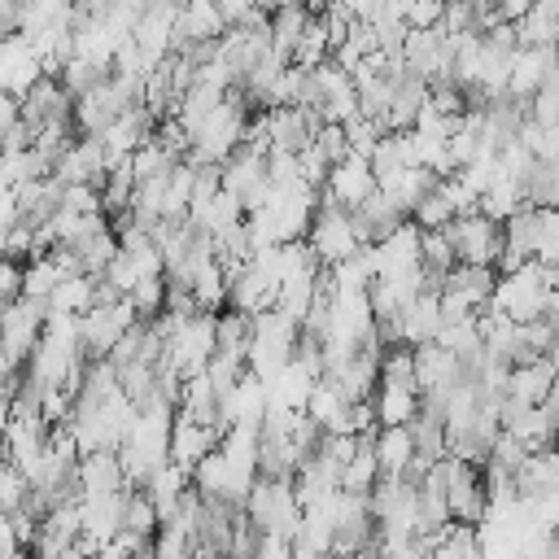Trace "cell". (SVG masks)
<instances>
[{
	"label": "cell",
	"mask_w": 559,
	"mask_h": 559,
	"mask_svg": "<svg viewBox=\"0 0 559 559\" xmlns=\"http://www.w3.org/2000/svg\"><path fill=\"white\" fill-rule=\"evenodd\" d=\"M249 96L240 87H231L192 131V148L188 162L192 166H223L240 144H245V127H249Z\"/></svg>",
	"instance_id": "cell-1"
},
{
	"label": "cell",
	"mask_w": 559,
	"mask_h": 559,
	"mask_svg": "<svg viewBox=\"0 0 559 559\" xmlns=\"http://www.w3.org/2000/svg\"><path fill=\"white\" fill-rule=\"evenodd\" d=\"M555 280H559V266H546L537 258H528L524 266L498 275L493 284V310L511 314L515 323H528V319H542L550 314V293H555Z\"/></svg>",
	"instance_id": "cell-2"
},
{
	"label": "cell",
	"mask_w": 559,
	"mask_h": 559,
	"mask_svg": "<svg viewBox=\"0 0 559 559\" xmlns=\"http://www.w3.org/2000/svg\"><path fill=\"white\" fill-rule=\"evenodd\" d=\"M297 341H301V323L293 314H284L280 306L253 314V328H249V349H245V367L262 380H271L284 362H293L297 354Z\"/></svg>",
	"instance_id": "cell-3"
},
{
	"label": "cell",
	"mask_w": 559,
	"mask_h": 559,
	"mask_svg": "<svg viewBox=\"0 0 559 559\" xmlns=\"http://www.w3.org/2000/svg\"><path fill=\"white\" fill-rule=\"evenodd\" d=\"M245 515L258 524V533H271V537H297L301 528V515L306 507L297 502V489L293 480H275V476H258L249 498H245Z\"/></svg>",
	"instance_id": "cell-4"
},
{
	"label": "cell",
	"mask_w": 559,
	"mask_h": 559,
	"mask_svg": "<svg viewBox=\"0 0 559 559\" xmlns=\"http://www.w3.org/2000/svg\"><path fill=\"white\" fill-rule=\"evenodd\" d=\"M306 245L314 249V258L323 266H336L349 253H358V245H367V240H362V231L354 223V210H341L332 201H319V210L310 218V231H306Z\"/></svg>",
	"instance_id": "cell-5"
},
{
	"label": "cell",
	"mask_w": 559,
	"mask_h": 559,
	"mask_svg": "<svg viewBox=\"0 0 559 559\" xmlns=\"http://www.w3.org/2000/svg\"><path fill=\"white\" fill-rule=\"evenodd\" d=\"M135 323H144V319H140V310L131 306V297H114V301L92 306L87 314H79L83 354H87V358H109L114 345H118Z\"/></svg>",
	"instance_id": "cell-6"
},
{
	"label": "cell",
	"mask_w": 559,
	"mask_h": 559,
	"mask_svg": "<svg viewBox=\"0 0 559 559\" xmlns=\"http://www.w3.org/2000/svg\"><path fill=\"white\" fill-rule=\"evenodd\" d=\"M144 96H140V87H131V83H122L118 74H109V79H100L96 87H87L83 96H74V131L79 135H100L122 109H131V105H140Z\"/></svg>",
	"instance_id": "cell-7"
},
{
	"label": "cell",
	"mask_w": 559,
	"mask_h": 559,
	"mask_svg": "<svg viewBox=\"0 0 559 559\" xmlns=\"http://www.w3.org/2000/svg\"><path fill=\"white\" fill-rule=\"evenodd\" d=\"M445 502H450V520L459 524H480L489 511V493H485V472L459 454H445Z\"/></svg>",
	"instance_id": "cell-8"
},
{
	"label": "cell",
	"mask_w": 559,
	"mask_h": 559,
	"mask_svg": "<svg viewBox=\"0 0 559 559\" xmlns=\"http://www.w3.org/2000/svg\"><path fill=\"white\" fill-rule=\"evenodd\" d=\"M450 245H454V258L459 262H476V266H498V253H502V223L472 210V214H459L450 227Z\"/></svg>",
	"instance_id": "cell-9"
},
{
	"label": "cell",
	"mask_w": 559,
	"mask_h": 559,
	"mask_svg": "<svg viewBox=\"0 0 559 559\" xmlns=\"http://www.w3.org/2000/svg\"><path fill=\"white\" fill-rule=\"evenodd\" d=\"M44 323H48V306L39 297H17V301L4 306V314H0V341L13 354L17 367H26L31 349L44 336Z\"/></svg>",
	"instance_id": "cell-10"
},
{
	"label": "cell",
	"mask_w": 559,
	"mask_h": 559,
	"mask_svg": "<svg viewBox=\"0 0 559 559\" xmlns=\"http://www.w3.org/2000/svg\"><path fill=\"white\" fill-rule=\"evenodd\" d=\"M371 192H376V170H371V162H367L362 153H349V157H341V162L328 170V179H323V188H319V201H332V205H341V210H358Z\"/></svg>",
	"instance_id": "cell-11"
},
{
	"label": "cell",
	"mask_w": 559,
	"mask_h": 559,
	"mask_svg": "<svg viewBox=\"0 0 559 559\" xmlns=\"http://www.w3.org/2000/svg\"><path fill=\"white\" fill-rule=\"evenodd\" d=\"M44 74H48V70H44L39 52L31 48V39H26L22 31L0 35V92H9V96L22 100Z\"/></svg>",
	"instance_id": "cell-12"
},
{
	"label": "cell",
	"mask_w": 559,
	"mask_h": 559,
	"mask_svg": "<svg viewBox=\"0 0 559 559\" xmlns=\"http://www.w3.org/2000/svg\"><path fill=\"white\" fill-rule=\"evenodd\" d=\"M559 70V48H537V44H520L511 52V70H507V96L528 105L533 92Z\"/></svg>",
	"instance_id": "cell-13"
},
{
	"label": "cell",
	"mask_w": 559,
	"mask_h": 559,
	"mask_svg": "<svg viewBox=\"0 0 559 559\" xmlns=\"http://www.w3.org/2000/svg\"><path fill=\"white\" fill-rule=\"evenodd\" d=\"M227 31V17L214 0H179V17H175V52H192L205 44H218Z\"/></svg>",
	"instance_id": "cell-14"
},
{
	"label": "cell",
	"mask_w": 559,
	"mask_h": 559,
	"mask_svg": "<svg viewBox=\"0 0 559 559\" xmlns=\"http://www.w3.org/2000/svg\"><path fill=\"white\" fill-rule=\"evenodd\" d=\"M131 489L118 450H87L74 463V493L79 498H105V493H122Z\"/></svg>",
	"instance_id": "cell-15"
},
{
	"label": "cell",
	"mask_w": 559,
	"mask_h": 559,
	"mask_svg": "<svg viewBox=\"0 0 559 559\" xmlns=\"http://www.w3.org/2000/svg\"><path fill=\"white\" fill-rule=\"evenodd\" d=\"M109 166H114V157H109V148L100 144V135H74V144L57 157L52 175H57L61 183H105Z\"/></svg>",
	"instance_id": "cell-16"
},
{
	"label": "cell",
	"mask_w": 559,
	"mask_h": 559,
	"mask_svg": "<svg viewBox=\"0 0 559 559\" xmlns=\"http://www.w3.org/2000/svg\"><path fill=\"white\" fill-rule=\"evenodd\" d=\"M419 223L415 218H402L389 236L376 240V275H406V271H419L424 266V253H419Z\"/></svg>",
	"instance_id": "cell-17"
},
{
	"label": "cell",
	"mask_w": 559,
	"mask_h": 559,
	"mask_svg": "<svg viewBox=\"0 0 559 559\" xmlns=\"http://www.w3.org/2000/svg\"><path fill=\"white\" fill-rule=\"evenodd\" d=\"M218 441H223V428H218V424H201V419L175 411V428H170V463H179L183 472H192Z\"/></svg>",
	"instance_id": "cell-18"
},
{
	"label": "cell",
	"mask_w": 559,
	"mask_h": 559,
	"mask_svg": "<svg viewBox=\"0 0 559 559\" xmlns=\"http://www.w3.org/2000/svg\"><path fill=\"white\" fill-rule=\"evenodd\" d=\"M153 131H157V114L140 100V105L122 109V114L100 131V144L109 148V157H114V162H122V157H131V153H135Z\"/></svg>",
	"instance_id": "cell-19"
},
{
	"label": "cell",
	"mask_w": 559,
	"mask_h": 559,
	"mask_svg": "<svg viewBox=\"0 0 559 559\" xmlns=\"http://www.w3.org/2000/svg\"><path fill=\"white\" fill-rule=\"evenodd\" d=\"M555 380H559V371H555L550 354H533V358H524V362H511L502 393L515 397V402H524V406H542V402L550 397Z\"/></svg>",
	"instance_id": "cell-20"
},
{
	"label": "cell",
	"mask_w": 559,
	"mask_h": 559,
	"mask_svg": "<svg viewBox=\"0 0 559 559\" xmlns=\"http://www.w3.org/2000/svg\"><path fill=\"white\" fill-rule=\"evenodd\" d=\"M52 118H74V96L66 92V83L57 74H44L26 96H22V122L44 127Z\"/></svg>",
	"instance_id": "cell-21"
},
{
	"label": "cell",
	"mask_w": 559,
	"mask_h": 559,
	"mask_svg": "<svg viewBox=\"0 0 559 559\" xmlns=\"http://www.w3.org/2000/svg\"><path fill=\"white\" fill-rule=\"evenodd\" d=\"M349 406L354 402L345 397V389L332 376H319L306 402V419H314L323 432H349Z\"/></svg>",
	"instance_id": "cell-22"
},
{
	"label": "cell",
	"mask_w": 559,
	"mask_h": 559,
	"mask_svg": "<svg viewBox=\"0 0 559 559\" xmlns=\"http://www.w3.org/2000/svg\"><path fill=\"white\" fill-rule=\"evenodd\" d=\"M376 459H380V476H406V472H411V463L419 459L411 424L376 428Z\"/></svg>",
	"instance_id": "cell-23"
},
{
	"label": "cell",
	"mask_w": 559,
	"mask_h": 559,
	"mask_svg": "<svg viewBox=\"0 0 559 559\" xmlns=\"http://www.w3.org/2000/svg\"><path fill=\"white\" fill-rule=\"evenodd\" d=\"M371 406H376L380 428H389V424H411V419L419 415L424 397H419V389H415V384L380 380V384H376V393H371Z\"/></svg>",
	"instance_id": "cell-24"
},
{
	"label": "cell",
	"mask_w": 559,
	"mask_h": 559,
	"mask_svg": "<svg viewBox=\"0 0 559 559\" xmlns=\"http://www.w3.org/2000/svg\"><path fill=\"white\" fill-rule=\"evenodd\" d=\"M424 100H428V79H419V74H411V70H406V74L397 79L393 96H389V109H384L389 131H411V127L419 122Z\"/></svg>",
	"instance_id": "cell-25"
},
{
	"label": "cell",
	"mask_w": 559,
	"mask_h": 559,
	"mask_svg": "<svg viewBox=\"0 0 559 559\" xmlns=\"http://www.w3.org/2000/svg\"><path fill=\"white\" fill-rule=\"evenodd\" d=\"M240 218H245V201H240L236 192H227V188H218L205 205H197V210L188 214V223H192L201 236H210V240L223 236L227 227H236Z\"/></svg>",
	"instance_id": "cell-26"
},
{
	"label": "cell",
	"mask_w": 559,
	"mask_h": 559,
	"mask_svg": "<svg viewBox=\"0 0 559 559\" xmlns=\"http://www.w3.org/2000/svg\"><path fill=\"white\" fill-rule=\"evenodd\" d=\"M437 188V175L428 170V166H402L397 175H389V179H380V192L411 218V210L419 205V197L424 192H432Z\"/></svg>",
	"instance_id": "cell-27"
},
{
	"label": "cell",
	"mask_w": 559,
	"mask_h": 559,
	"mask_svg": "<svg viewBox=\"0 0 559 559\" xmlns=\"http://www.w3.org/2000/svg\"><path fill=\"white\" fill-rule=\"evenodd\" d=\"M310 17H314L310 4H280V9H271V52L288 61L293 48H297V39L306 35Z\"/></svg>",
	"instance_id": "cell-28"
},
{
	"label": "cell",
	"mask_w": 559,
	"mask_h": 559,
	"mask_svg": "<svg viewBox=\"0 0 559 559\" xmlns=\"http://www.w3.org/2000/svg\"><path fill=\"white\" fill-rule=\"evenodd\" d=\"M380 485V459H376V432L358 437V450L349 454V463L341 467V489L349 493H371Z\"/></svg>",
	"instance_id": "cell-29"
},
{
	"label": "cell",
	"mask_w": 559,
	"mask_h": 559,
	"mask_svg": "<svg viewBox=\"0 0 559 559\" xmlns=\"http://www.w3.org/2000/svg\"><path fill=\"white\" fill-rule=\"evenodd\" d=\"M402 218H406V214H402V210H397L380 188H376V192L354 210V223H358V231H362V240H367V245H376L380 236H389Z\"/></svg>",
	"instance_id": "cell-30"
},
{
	"label": "cell",
	"mask_w": 559,
	"mask_h": 559,
	"mask_svg": "<svg viewBox=\"0 0 559 559\" xmlns=\"http://www.w3.org/2000/svg\"><path fill=\"white\" fill-rule=\"evenodd\" d=\"M528 205V197H524V183L520 179H511V175H502L498 170V179L480 192V214H489V218H498V223H507L515 210H524Z\"/></svg>",
	"instance_id": "cell-31"
},
{
	"label": "cell",
	"mask_w": 559,
	"mask_h": 559,
	"mask_svg": "<svg viewBox=\"0 0 559 559\" xmlns=\"http://www.w3.org/2000/svg\"><path fill=\"white\" fill-rule=\"evenodd\" d=\"M249 328H253V314H240V310H218V323H214V341L218 349L214 354H231V358H245L249 349Z\"/></svg>",
	"instance_id": "cell-32"
},
{
	"label": "cell",
	"mask_w": 559,
	"mask_h": 559,
	"mask_svg": "<svg viewBox=\"0 0 559 559\" xmlns=\"http://www.w3.org/2000/svg\"><path fill=\"white\" fill-rule=\"evenodd\" d=\"M122 528H127V533H140V537H148V542H153V533L162 528V511L153 507V498H148V489H144V485L127 489V507H122Z\"/></svg>",
	"instance_id": "cell-33"
},
{
	"label": "cell",
	"mask_w": 559,
	"mask_h": 559,
	"mask_svg": "<svg viewBox=\"0 0 559 559\" xmlns=\"http://www.w3.org/2000/svg\"><path fill=\"white\" fill-rule=\"evenodd\" d=\"M524 197L537 210H559V162H533L528 179H524Z\"/></svg>",
	"instance_id": "cell-34"
},
{
	"label": "cell",
	"mask_w": 559,
	"mask_h": 559,
	"mask_svg": "<svg viewBox=\"0 0 559 559\" xmlns=\"http://www.w3.org/2000/svg\"><path fill=\"white\" fill-rule=\"evenodd\" d=\"M175 162H183L179 153H170L162 140H157V131L131 153V170H135V183H144V179H157V175H166Z\"/></svg>",
	"instance_id": "cell-35"
},
{
	"label": "cell",
	"mask_w": 559,
	"mask_h": 559,
	"mask_svg": "<svg viewBox=\"0 0 559 559\" xmlns=\"http://www.w3.org/2000/svg\"><path fill=\"white\" fill-rule=\"evenodd\" d=\"M332 57V39H328V26H323V17L314 13L310 17V26H306V35L297 39V48H293V66H301V70H314V66H323Z\"/></svg>",
	"instance_id": "cell-36"
},
{
	"label": "cell",
	"mask_w": 559,
	"mask_h": 559,
	"mask_svg": "<svg viewBox=\"0 0 559 559\" xmlns=\"http://www.w3.org/2000/svg\"><path fill=\"white\" fill-rule=\"evenodd\" d=\"M419 253H424V271H428L432 280H445V275H450V266L459 262V258H454V245H450V231H445V227H432V231H424V236H419Z\"/></svg>",
	"instance_id": "cell-37"
},
{
	"label": "cell",
	"mask_w": 559,
	"mask_h": 559,
	"mask_svg": "<svg viewBox=\"0 0 559 559\" xmlns=\"http://www.w3.org/2000/svg\"><path fill=\"white\" fill-rule=\"evenodd\" d=\"M411 218L419 223V231H432V227H450L459 214H454L450 197H445L441 188H432V192H424V197H419V205L411 210Z\"/></svg>",
	"instance_id": "cell-38"
},
{
	"label": "cell",
	"mask_w": 559,
	"mask_h": 559,
	"mask_svg": "<svg viewBox=\"0 0 559 559\" xmlns=\"http://www.w3.org/2000/svg\"><path fill=\"white\" fill-rule=\"evenodd\" d=\"M533 258H537V262H546V266H559V210H537Z\"/></svg>",
	"instance_id": "cell-39"
},
{
	"label": "cell",
	"mask_w": 559,
	"mask_h": 559,
	"mask_svg": "<svg viewBox=\"0 0 559 559\" xmlns=\"http://www.w3.org/2000/svg\"><path fill=\"white\" fill-rule=\"evenodd\" d=\"M26 498H31V476L4 459L0 463V511H17V507H26Z\"/></svg>",
	"instance_id": "cell-40"
},
{
	"label": "cell",
	"mask_w": 559,
	"mask_h": 559,
	"mask_svg": "<svg viewBox=\"0 0 559 559\" xmlns=\"http://www.w3.org/2000/svg\"><path fill=\"white\" fill-rule=\"evenodd\" d=\"M131 306L140 310V319H157L166 310V275H153V280H140L131 293Z\"/></svg>",
	"instance_id": "cell-41"
},
{
	"label": "cell",
	"mask_w": 559,
	"mask_h": 559,
	"mask_svg": "<svg viewBox=\"0 0 559 559\" xmlns=\"http://www.w3.org/2000/svg\"><path fill=\"white\" fill-rule=\"evenodd\" d=\"M323 157H328V166H336L341 157H349V140H345V127L341 122H323L319 131H314V140H310Z\"/></svg>",
	"instance_id": "cell-42"
},
{
	"label": "cell",
	"mask_w": 559,
	"mask_h": 559,
	"mask_svg": "<svg viewBox=\"0 0 559 559\" xmlns=\"http://www.w3.org/2000/svg\"><path fill=\"white\" fill-rule=\"evenodd\" d=\"M445 17V0H406V26L411 31H432Z\"/></svg>",
	"instance_id": "cell-43"
},
{
	"label": "cell",
	"mask_w": 559,
	"mask_h": 559,
	"mask_svg": "<svg viewBox=\"0 0 559 559\" xmlns=\"http://www.w3.org/2000/svg\"><path fill=\"white\" fill-rule=\"evenodd\" d=\"M22 262H13V258H0V301L9 306V301H17L22 297Z\"/></svg>",
	"instance_id": "cell-44"
},
{
	"label": "cell",
	"mask_w": 559,
	"mask_h": 559,
	"mask_svg": "<svg viewBox=\"0 0 559 559\" xmlns=\"http://www.w3.org/2000/svg\"><path fill=\"white\" fill-rule=\"evenodd\" d=\"M253 559H293V542H288V537H271V533H262Z\"/></svg>",
	"instance_id": "cell-45"
},
{
	"label": "cell",
	"mask_w": 559,
	"mask_h": 559,
	"mask_svg": "<svg viewBox=\"0 0 559 559\" xmlns=\"http://www.w3.org/2000/svg\"><path fill=\"white\" fill-rule=\"evenodd\" d=\"M22 13H26V0H0V35L22 31Z\"/></svg>",
	"instance_id": "cell-46"
},
{
	"label": "cell",
	"mask_w": 559,
	"mask_h": 559,
	"mask_svg": "<svg viewBox=\"0 0 559 559\" xmlns=\"http://www.w3.org/2000/svg\"><path fill=\"white\" fill-rule=\"evenodd\" d=\"M218 9H223V17H227V26H236V22H245L253 9H262V0H214Z\"/></svg>",
	"instance_id": "cell-47"
},
{
	"label": "cell",
	"mask_w": 559,
	"mask_h": 559,
	"mask_svg": "<svg viewBox=\"0 0 559 559\" xmlns=\"http://www.w3.org/2000/svg\"><path fill=\"white\" fill-rule=\"evenodd\" d=\"M17 118H22V100H17V96H9V92H0V135H4Z\"/></svg>",
	"instance_id": "cell-48"
},
{
	"label": "cell",
	"mask_w": 559,
	"mask_h": 559,
	"mask_svg": "<svg viewBox=\"0 0 559 559\" xmlns=\"http://www.w3.org/2000/svg\"><path fill=\"white\" fill-rule=\"evenodd\" d=\"M332 4H336V9H345L349 17H358V22H367V17H371V13H376V9L384 4V0H332Z\"/></svg>",
	"instance_id": "cell-49"
},
{
	"label": "cell",
	"mask_w": 559,
	"mask_h": 559,
	"mask_svg": "<svg viewBox=\"0 0 559 559\" xmlns=\"http://www.w3.org/2000/svg\"><path fill=\"white\" fill-rule=\"evenodd\" d=\"M498 4V17H507V22H520L537 0H493Z\"/></svg>",
	"instance_id": "cell-50"
},
{
	"label": "cell",
	"mask_w": 559,
	"mask_h": 559,
	"mask_svg": "<svg viewBox=\"0 0 559 559\" xmlns=\"http://www.w3.org/2000/svg\"><path fill=\"white\" fill-rule=\"evenodd\" d=\"M537 9H542V13H550V17L559 22V0H537Z\"/></svg>",
	"instance_id": "cell-51"
},
{
	"label": "cell",
	"mask_w": 559,
	"mask_h": 559,
	"mask_svg": "<svg viewBox=\"0 0 559 559\" xmlns=\"http://www.w3.org/2000/svg\"><path fill=\"white\" fill-rule=\"evenodd\" d=\"M550 314H559V280H555V293H550Z\"/></svg>",
	"instance_id": "cell-52"
},
{
	"label": "cell",
	"mask_w": 559,
	"mask_h": 559,
	"mask_svg": "<svg viewBox=\"0 0 559 559\" xmlns=\"http://www.w3.org/2000/svg\"><path fill=\"white\" fill-rule=\"evenodd\" d=\"M306 4H310V9H314V13H323V9H328V4H332V0H306Z\"/></svg>",
	"instance_id": "cell-53"
},
{
	"label": "cell",
	"mask_w": 559,
	"mask_h": 559,
	"mask_svg": "<svg viewBox=\"0 0 559 559\" xmlns=\"http://www.w3.org/2000/svg\"><path fill=\"white\" fill-rule=\"evenodd\" d=\"M550 406H559V380H555V389H550V397H546Z\"/></svg>",
	"instance_id": "cell-54"
},
{
	"label": "cell",
	"mask_w": 559,
	"mask_h": 559,
	"mask_svg": "<svg viewBox=\"0 0 559 559\" xmlns=\"http://www.w3.org/2000/svg\"><path fill=\"white\" fill-rule=\"evenodd\" d=\"M0 463H4V437H0Z\"/></svg>",
	"instance_id": "cell-55"
}]
</instances>
